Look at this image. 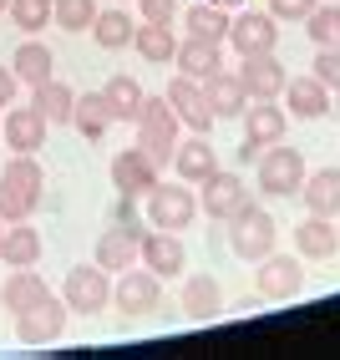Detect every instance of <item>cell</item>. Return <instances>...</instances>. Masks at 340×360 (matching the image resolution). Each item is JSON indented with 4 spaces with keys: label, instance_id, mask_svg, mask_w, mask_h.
Segmentation results:
<instances>
[{
    "label": "cell",
    "instance_id": "obj_17",
    "mask_svg": "<svg viewBox=\"0 0 340 360\" xmlns=\"http://www.w3.org/2000/svg\"><path fill=\"white\" fill-rule=\"evenodd\" d=\"M239 82H244L249 102H279L284 91V61L275 51H259V56H239Z\"/></svg>",
    "mask_w": 340,
    "mask_h": 360
},
{
    "label": "cell",
    "instance_id": "obj_36",
    "mask_svg": "<svg viewBox=\"0 0 340 360\" xmlns=\"http://www.w3.org/2000/svg\"><path fill=\"white\" fill-rule=\"evenodd\" d=\"M305 31L315 41V51H320V46H340V6H315L305 15Z\"/></svg>",
    "mask_w": 340,
    "mask_h": 360
},
{
    "label": "cell",
    "instance_id": "obj_11",
    "mask_svg": "<svg viewBox=\"0 0 340 360\" xmlns=\"http://www.w3.org/2000/svg\"><path fill=\"white\" fill-rule=\"evenodd\" d=\"M137 264H142V269H153L158 279H178V274L188 269L183 233H173V229H153V224H148V233H142V254H137Z\"/></svg>",
    "mask_w": 340,
    "mask_h": 360
},
{
    "label": "cell",
    "instance_id": "obj_1",
    "mask_svg": "<svg viewBox=\"0 0 340 360\" xmlns=\"http://www.w3.org/2000/svg\"><path fill=\"white\" fill-rule=\"evenodd\" d=\"M41 193H46V173L36 153H15L6 167H0V219L6 224H20L41 208Z\"/></svg>",
    "mask_w": 340,
    "mask_h": 360
},
{
    "label": "cell",
    "instance_id": "obj_30",
    "mask_svg": "<svg viewBox=\"0 0 340 360\" xmlns=\"http://www.w3.org/2000/svg\"><path fill=\"white\" fill-rule=\"evenodd\" d=\"M300 198H305L310 213H320V219H335V213H340V167H315V173H305Z\"/></svg>",
    "mask_w": 340,
    "mask_h": 360
},
{
    "label": "cell",
    "instance_id": "obj_3",
    "mask_svg": "<svg viewBox=\"0 0 340 360\" xmlns=\"http://www.w3.org/2000/svg\"><path fill=\"white\" fill-rule=\"evenodd\" d=\"M178 137H183V122H178L173 102H168V97H142V112H137V148L163 167V162H173Z\"/></svg>",
    "mask_w": 340,
    "mask_h": 360
},
{
    "label": "cell",
    "instance_id": "obj_4",
    "mask_svg": "<svg viewBox=\"0 0 340 360\" xmlns=\"http://www.w3.org/2000/svg\"><path fill=\"white\" fill-rule=\"evenodd\" d=\"M142 219H148L153 229H173L183 233L193 219H199V193H193V183H153L148 188V198H142Z\"/></svg>",
    "mask_w": 340,
    "mask_h": 360
},
{
    "label": "cell",
    "instance_id": "obj_20",
    "mask_svg": "<svg viewBox=\"0 0 340 360\" xmlns=\"http://www.w3.org/2000/svg\"><path fill=\"white\" fill-rule=\"evenodd\" d=\"M173 173H178L183 183H193V188H199L203 178L218 173V153L208 148V137H203V132L178 137V148H173Z\"/></svg>",
    "mask_w": 340,
    "mask_h": 360
},
{
    "label": "cell",
    "instance_id": "obj_41",
    "mask_svg": "<svg viewBox=\"0 0 340 360\" xmlns=\"http://www.w3.org/2000/svg\"><path fill=\"white\" fill-rule=\"evenodd\" d=\"M15 86H20V77H15L11 66H0V107H11V102H15Z\"/></svg>",
    "mask_w": 340,
    "mask_h": 360
},
{
    "label": "cell",
    "instance_id": "obj_25",
    "mask_svg": "<svg viewBox=\"0 0 340 360\" xmlns=\"http://www.w3.org/2000/svg\"><path fill=\"white\" fill-rule=\"evenodd\" d=\"M112 102H107V91H82L77 97V107H71V127H77L87 142H102L107 132H112Z\"/></svg>",
    "mask_w": 340,
    "mask_h": 360
},
{
    "label": "cell",
    "instance_id": "obj_16",
    "mask_svg": "<svg viewBox=\"0 0 340 360\" xmlns=\"http://www.w3.org/2000/svg\"><path fill=\"white\" fill-rule=\"evenodd\" d=\"M142 233H148V224H112V229H102V238H96V264H102L107 274L132 269L137 254H142Z\"/></svg>",
    "mask_w": 340,
    "mask_h": 360
},
{
    "label": "cell",
    "instance_id": "obj_10",
    "mask_svg": "<svg viewBox=\"0 0 340 360\" xmlns=\"http://www.w3.org/2000/svg\"><path fill=\"white\" fill-rule=\"evenodd\" d=\"M284 122H289V112L275 107V102H254V107H244V142H239V162H259L264 148L284 142Z\"/></svg>",
    "mask_w": 340,
    "mask_h": 360
},
{
    "label": "cell",
    "instance_id": "obj_32",
    "mask_svg": "<svg viewBox=\"0 0 340 360\" xmlns=\"http://www.w3.org/2000/svg\"><path fill=\"white\" fill-rule=\"evenodd\" d=\"M229 6H218V0H199V6H188L183 11V26L188 36H199V41H229Z\"/></svg>",
    "mask_w": 340,
    "mask_h": 360
},
{
    "label": "cell",
    "instance_id": "obj_42",
    "mask_svg": "<svg viewBox=\"0 0 340 360\" xmlns=\"http://www.w3.org/2000/svg\"><path fill=\"white\" fill-rule=\"evenodd\" d=\"M6 11H11V0H0V15H6Z\"/></svg>",
    "mask_w": 340,
    "mask_h": 360
},
{
    "label": "cell",
    "instance_id": "obj_40",
    "mask_svg": "<svg viewBox=\"0 0 340 360\" xmlns=\"http://www.w3.org/2000/svg\"><path fill=\"white\" fill-rule=\"evenodd\" d=\"M178 0H137V20H173Z\"/></svg>",
    "mask_w": 340,
    "mask_h": 360
},
{
    "label": "cell",
    "instance_id": "obj_39",
    "mask_svg": "<svg viewBox=\"0 0 340 360\" xmlns=\"http://www.w3.org/2000/svg\"><path fill=\"white\" fill-rule=\"evenodd\" d=\"M320 0H270V15L275 20H284V26H295V20H305Z\"/></svg>",
    "mask_w": 340,
    "mask_h": 360
},
{
    "label": "cell",
    "instance_id": "obj_18",
    "mask_svg": "<svg viewBox=\"0 0 340 360\" xmlns=\"http://www.w3.org/2000/svg\"><path fill=\"white\" fill-rule=\"evenodd\" d=\"M229 46L239 56H259V51H275L279 46V20L270 11H244L229 20Z\"/></svg>",
    "mask_w": 340,
    "mask_h": 360
},
{
    "label": "cell",
    "instance_id": "obj_5",
    "mask_svg": "<svg viewBox=\"0 0 340 360\" xmlns=\"http://www.w3.org/2000/svg\"><path fill=\"white\" fill-rule=\"evenodd\" d=\"M275 238H279L275 213H270V208H259L254 198L229 219V249L244 259V264H259L264 254H275Z\"/></svg>",
    "mask_w": 340,
    "mask_h": 360
},
{
    "label": "cell",
    "instance_id": "obj_2",
    "mask_svg": "<svg viewBox=\"0 0 340 360\" xmlns=\"http://www.w3.org/2000/svg\"><path fill=\"white\" fill-rule=\"evenodd\" d=\"M305 153L289 148V142H275V148H264L259 162H254V188L264 198H295L305 188Z\"/></svg>",
    "mask_w": 340,
    "mask_h": 360
},
{
    "label": "cell",
    "instance_id": "obj_19",
    "mask_svg": "<svg viewBox=\"0 0 340 360\" xmlns=\"http://www.w3.org/2000/svg\"><path fill=\"white\" fill-rule=\"evenodd\" d=\"M46 117H41V107L31 102V107H6L0 112V137H6V148L11 153H41L46 148Z\"/></svg>",
    "mask_w": 340,
    "mask_h": 360
},
{
    "label": "cell",
    "instance_id": "obj_21",
    "mask_svg": "<svg viewBox=\"0 0 340 360\" xmlns=\"http://www.w3.org/2000/svg\"><path fill=\"white\" fill-rule=\"evenodd\" d=\"M295 254H300V259H335V254H340V229H335V219L305 213V219L295 224Z\"/></svg>",
    "mask_w": 340,
    "mask_h": 360
},
{
    "label": "cell",
    "instance_id": "obj_38",
    "mask_svg": "<svg viewBox=\"0 0 340 360\" xmlns=\"http://www.w3.org/2000/svg\"><path fill=\"white\" fill-rule=\"evenodd\" d=\"M315 77L330 91H340V46H320V51H315Z\"/></svg>",
    "mask_w": 340,
    "mask_h": 360
},
{
    "label": "cell",
    "instance_id": "obj_13",
    "mask_svg": "<svg viewBox=\"0 0 340 360\" xmlns=\"http://www.w3.org/2000/svg\"><path fill=\"white\" fill-rule=\"evenodd\" d=\"M163 97L173 102L178 122H183L188 132H203V137L213 132V122H218V117H213V107H208V97H203V82H193V77H183V71H178V77L168 82V91H163Z\"/></svg>",
    "mask_w": 340,
    "mask_h": 360
},
{
    "label": "cell",
    "instance_id": "obj_7",
    "mask_svg": "<svg viewBox=\"0 0 340 360\" xmlns=\"http://www.w3.org/2000/svg\"><path fill=\"white\" fill-rule=\"evenodd\" d=\"M66 320H71L66 300H61V295H46V300H36L31 309H20V315H15V340L31 345V350L56 345L61 335H66Z\"/></svg>",
    "mask_w": 340,
    "mask_h": 360
},
{
    "label": "cell",
    "instance_id": "obj_29",
    "mask_svg": "<svg viewBox=\"0 0 340 360\" xmlns=\"http://www.w3.org/2000/svg\"><path fill=\"white\" fill-rule=\"evenodd\" d=\"M11 71H15L26 86H41V82L56 77V56H51V46H46V41L26 36V41L15 46V56H11Z\"/></svg>",
    "mask_w": 340,
    "mask_h": 360
},
{
    "label": "cell",
    "instance_id": "obj_33",
    "mask_svg": "<svg viewBox=\"0 0 340 360\" xmlns=\"http://www.w3.org/2000/svg\"><path fill=\"white\" fill-rule=\"evenodd\" d=\"M102 91H107V102H112V117H117V122H137L142 97H148L137 77H122V71H117V77H107V86H102Z\"/></svg>",
    "mask_w": 340,
    "mask_h": 360
},
{
    "label": "cell",
    "instance_id": "obj_8",
    "mask_svg": "<svg viewBox=\"0 0 340 360\" xmlns=\"http://www.w3.org/2000/svg\"><path fill=\"white\" fill-rule=\"evenodd\" d=\"M112 304H117V315H127V320L153 315V309L163 304V279H158L153 269H142V264H132V269L117 274V284H112Z\"/></svg>",
    "mask_w": 340,
    "mask_h": 360
},
{
    "label": "cell",
    "instance_id": "obj_44",
    "mask_svg": "<svg viewBox=\"0 0 340 360\" xmlns=\"http://www.w3.org/2000/svg\"><path fill=\"white\" fill-rule=\"evenodd\" d=\"M335 112H340V91H335Z\"/></svg>",
    "mask_w": 340,
    "mask_h": 360
},
{
    "label": "cell",
    "instance_id": "obj_45",
    "mask_svg": "<svg viewBox=\"0 0 340 360\" xmlns=\"http://www.w3.org/2000/svg\"><path fill=\"white\" fill-rule=\"evenodd\" d=\"M122 6H137V0H122Z\"/></svg>",
    "mask_w": 340,
    "mask_h": 360
},
{
    "label": "cell",
    "instance_id": "obj_34",
    "mask_svg": "<svg viewBox=\"0 0 340 360\" xmlns=\"http://www.w3.org/2000/svg\"><path fill=\"white\" fill-rule=\"evenodd\" d=\"M31 102L41 107V117L46 122H71V107H77V91H71L66 82H41V86H31Z\"/></svg>",
    "mask_w": 340,
    "mask_h": 360
},
{
    "label": "cell",
    "instance_id": "obj_9",
    "mask_svg": "<svg viewBox=\"0 0 340 360\" xmlns=\"http://www.w3.org/2000/svg\"><path fill=\"white\" fill-rule=\"evenodd\" d=\"M305 290V259L300 254H264L254 269V295L259 300H295Z\"/></svg>",
    "mask_w": 340,
    "mask_h": 360
},
{
    "label": "cell",
    "instance_id": "obj_15",
    "mask_svg": "<svg viewBox=\"0 0 340 360\" xmlns=\"http://www.w3.org/2000/svg\"><path fill=\"white\" fill-rule=\"evenodd\" d=\"M199 188H203L199 208H203V219H213V224H229L234 213L249 203V188H244V178H239V173H224V167H218L213 178H203Z\"/></svg>",
    "mask_w": 340,
    "mask_h": 360
},
{
    "label": "cell",
    "instance_id": "obj_22",
    "mask_svg": "<svg viewBox=\"0 0 340 360\" xmlns=\"http://www.w3.org/2000/svg\"><path fill=\"white\" fill-rule=\"evenodd\" d=\"M132 51H137L142 61H148V66H173V56H178V36H173V20H137Z\"/></svg>",
    "mask_w": 340,
    "mask_h": 360
},
{
    "label": "cell",
    "instance_id": "obj_14",
    "mask_svg": "<svg viewBox=\"0 0 340 360\" xmlns=\"http://www.w3.org/2000/svg\"><path fill=\"white\" fill-rule=\"evenodd\" d=\"M107 173H112V188H117L122 198H148V188L163 178V167L142 153V148H122V153L112 158Z\"/></svg>",
    "mask_w": 340,
    "mask_h": 360
},
{
    "label": "cell",
    "instance_id": "obj_43",
    "mask_svg": "<svg viewBox=\"0 0 340 360\" xmlns=\"http://www.w3.org/2000/svg\"><path fill=\"white\" fill-rule=\"evenodd\" d=\"M0 238H6V219H0Z\"/></svg>",
    "mask_w": 340,
    "mask_h": 360
},
{
    "label": "cell",
    "instance_id": "obj_23",
    "mask_svg": "<svg viewBox=\"0 0 340 360\" xmlns=\"http://www.w3.org/2000/svg\"><path fill=\"white\" fill-rule=\"evenodd\" d=\"M173 66L183 71V77H193V82H208L213 71L224 66V41H199V36H183V41H178Z\"/></svg>",
    "mask_w": 340,
    "mask_h": 360
},
{
    "label": "cell",
    "instance_id": "obj_12",
    "mask_svg": "<svg viewBox=\"0 0 340 360\" xmlns=\"http://www.w3.org/2000/svg\"><path fill=\"white\" fill-rule=\"evenodd\" d=\"M279 97H284V112L300 117V122H320V117L335 112V91L315 77V71H310V77H289Z\"/></svg>",
    "mask_w": 340,
    "mask_h": 360
},
{
    "label": "cell",
    "instance_id": "obj_24",
    "mask_svg": "<svg viewBox=\"0 0 340 360\" xmlns=\"http://www.w3.org/2000/svg\"><path fill=\"white\" fill-rule=\"evenodd\" d=\"M51 295V284H46L36 274V264H26V269H11L6 284H0V309H11V315H20V309H31L36 300Z\"/></svg>",
    "mask_w": 340,
    "mask_h": 360
},
{
    "label": "cell",
    "instance_id": "obj_46",
    "mask_svg": "<svg viewBox=\"0 0 340 360\" xmlns=\"http://www.w3.org/2000/svg\"><path fill=\"white\" fill-rule=\"evenodd\" d=\"M335 229H340V213H335Z\"/></svg>",
    "mask_w": 340,
    "mask_h": 360
},
{
    "label": "cell",
    "instance_id": "obj_26",
    "mask_svg": "<svg viewBox=\"0 0 340 360\" xmlns=\"http://www.w3.org/2000/svg\"><path fill=\"white\" fill-rule=\"evenodd\" d=\"M132 36H137V15L117 0L112 11H96V20H92V41L102 46V51H122V46H132Z\"/></svg>",
    "mask_w": 340,
    "mask_h": 360
},
{
    "label": "cell",
    "instance_id": "obj_6",
    "mask_svg": "<svg viewBox=\"0 0 340 360\" xmlns=\"http://www.w3.org/2000/svg\"><path fill=\"white\" fill-rule=\"evenodd\" d=\"M61 300H66L71 315H102L112 304V274L96 259L77 264V269H66V279H61Z\"/></svg>",
    "mask_w": 340,
    "mask_h": 360
},
{
    "label": "cell",
    "instance_id": "obj_37",
    "mask_svg": "<svg viewBox=\"0 0 340 360\" xmlns=\"http://www.w3.org/2000/svg\"><path fill=\"white\" fill-rule=\"evenodd\" d=\"M96 0H56V26L61 31H92Z\"/></svg>",
    "mask_w": 340,
    "mask_h": 360
},
{
    "label": "cell",
    "instance_id": "obj_28",
    "mask_svg": "<svg viewBox=\"0 0 340 360\" xmlns=\"http://www.w3.org/2000/svg\"><path fill=\"white\" fill-rule=\"evenodd\" d=\"M203 97H208L213 117H244V102H249V91H244V82H239V71L218 66L213 77L203 82Z\"/></svg>",
    "mask_w": 340,
    "mask_h": 360
},
{
    "label": "cell",
    "instance_id": "obj_27",
    "mask_svg": "<svg viewBox=\"0 0 340 360\" xmlns=\"http://www.w3.org/2000/svg\"><path fill=\"white\" fill-rule=\"evenodd\" d=\"M183 315L188 320H218L224 315V284H218L213 274H193L188 284H183Z\"/></svg>",
    "mask_w": 340,
    "mask_h": 360
},
{
    "label": "cell",
    "instance_id": "obj_35",
    "mask_svg": "<svg viewBox=\"0 0 340 360\" xmlns=\"http://www.w3.org/2000/svg\"><path fill=\"white\" fill-rule=\"evenodd\" d=\"M6 15L15 20L20 36H41V26H56V0H11Z\"/></svg>",
    "mask_w": 340,
    "mask_h": 360
},
{
    "label": "cell",
    "instance_id": "obj_31",
    "mask_svg": "<svg viewBox=\"0 0 340 360\" xmlns=\"http://www.w3.org/2000/svg\"><path fill=\"white\" fill-rule=\"evenodd\" d=\"M0 259H6V269H26V264H41V229H31V219L6 224V238H0Z\"/></svg>",
    "mask_w": 340,
    "mask_h": 360
}]
</instances>
